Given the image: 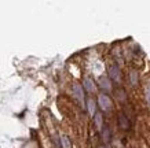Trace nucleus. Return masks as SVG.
Masks as SVG:
<instances>
[{
  "mask_svg": "<svg viewBox=\"0 0 150 148\" xmlns=\"http://www.w3.org/2000/svg\"><path fill=\"white\" fill-rule=\"evenodd\" d=\"M137 81H138V73L132 72L131 73V84L132 85H137Z\"/></svg>",
  "mask_w": 150,
  "mask_h": 148,
  "instance_id": "obj_9",
  "label": "nucleus"
},
{
  "mask_svg": "<svg viewBox=\"0 0 150 148\" xmlns=\"http://www.w3.org/2000/svg\"><path fill=\"white\" fill-rule=\"evenodd\" d=\"M95 125H96V128H98V129H102V114H99V112H98V114H95Z\"/></svg>",
  "mask_w": 150,
  "mask_h": 148,
  "instance_id": "obj_6",
  "label": "nucleus"
},
{
  "mask_svg": "<svg viewBox=\"0 0 150 148\" xmlns=\"http://www.w3.org/2000/svg\"><path fill=\"white\" fill-rule=\"evenodd\" d=\"M118 126L121 128L123 130H127V129H129V122H128V119H127V117L124 115V114H121L120 117H118Z\"/></svg>",
  "mask_w": 150,
  "mask_h": 148,
  "instance_id": "obj_3",
  "label": "nucleus"
},
{
  "mask_svg": "<svg viewBox=\"0 0 150 148\" xmlns=\"http://www.w3.org/2000/svg\"><path fill=\"white\" fill-rule=\"evenodd\" d=\"M109 74H110V78H112L113 81H116V82H120V81H121V73H120L118 66H116V65L110 66Z\"/></svg>",
  "mask_w": 150,
  "mask_h": 148,
  "instance_id": "obj_1",
  "label": "nucleus"
},
{
  "mask_svg": "<svg viewBox=\"0 0 150 148\" xmlns=\"http://www.w3.org/2000/svg\"><path fill=\"white\" fill-rule=\"evenodd\" d=\"M73 92L76 93V97L80 100V102H83L84 100V95H83V88L79 84H74L73 85Z\"/></svg>",
  "mask_w": 150,
  "mask_h": 148,
  "instance_id": "obj_4",
  "label": "nucleus"
},
{
  "mask_svg": "<svg viewBox=\"0 0 150 148\" xmlns=\"http://www.w3.org/2000/svg\"><path fill=\"white\" fill-rule=\"evenodd\" d=\"M98 102H99V106L102 107V110H105V111L110 110V107H112V102H110V99L106 95H99Z\"/></svg>",
  "mask_w": 150,
  "mask_h": 148,
  "instance_id": "obj_2",
  "label": "nucleus"
},
{
  "mask_svg": "<svg viewBox=\"0 0 150 148\" xmlns=\"http://www.w3.org/2000/svg\"><path fill=\"white\" fill-rule=\"evenodd\" d=\"M83 85H84V88H86L88 92H94V90H95V85H94V82H92L91 78H86Z\"/></svg>",
  "mask_w": 150,
  "mask_h": 148,
  "instance_id": "obj_5",
  "label": "nucleus"
},
{
  "mask_svg": "<svg viewBox=\"0 0 150 148\" xmlns=\"http://www.w3.org/2000/svg\"><path fill=\"white\" fill-rule=\"evenodd\" d=\"M100 82H102V84H100L102 88H105V89H109L110 88V84H109V80H108V78H100Z\"/></svg>",
  "mask_w": 150,
  "mask_h": 148,
  "instance_id": "obj_8",
  "label": "nucleus"
},
{
  "mask_svg": "<svg viewBox=\"0 0 150 148\" xmlns=\"http://www.w3.org/2000/svg\"><path fill=\"white\" fill-rule=\"evenodd\" d=\"M103 140H106V141H109L110 140V132L106 126H105V132H103Z\"/></svg>",
  "mask_w": 150,
  "mask_h": 148,
  "instance_id": "obj_10",
  "label": "nucleus"
},
{
  "mask_svg": "<svg viewBox=\"0 0 150 148\" xmlns=\"http://www.w3.org/2000/svg\"><path fill=\"white\" fill-rule=\"evenodd\" d=\"M88 110H90V114H91V115L95 114V102H94L92 99L88 100Z\"/></svg>",
  "mask_w": 150,
  "mask_h": 148,
  "instance_id": "obj_7",
  "label": "nucleus"
},
{
  "mask_svg": "<svg viewBox=\"0 0 150 148\" xmlns=\"http://www.w3.org/2000/svg\"><path fill=\"white\" fill-rule=\"evenodd\" d=\"M61 141H62V144H64V148H70V144H69V141H68L66 137H62Z\"/></svg>",
  "mask_w": 150,
  "mask_h": 148,
  "instance_id": "obj_11",
  "label": "nucleus"
}]
</instances>
